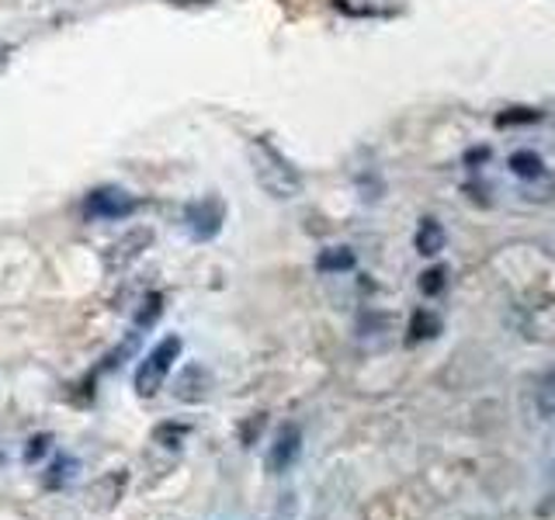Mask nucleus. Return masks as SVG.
<instances>
[{"mask_svg": "<svg viewBox=\"0 0 555 520\" xmlns=\"http://www.w3.org/2000/svg\"><path fill=\"white\" fill-rule=\"evenodd\" d=\"M552 479H555V461H552Z\"/></svg>", "mask_w": 555, "mask_h": 520, "instance_id": "21", "label": "nucleus"}, {"mask_svg": "<svg viewBox=\"0 0 555 520\" xmlns=\"http://www.w3.org/2000/svg\"><path fill=\"white\" fill-rule=\"evenodd\" d=\"M302 455V427L299 424H285L278 430V438L271 444V455H268V468L271 472H285V468L295 465V458Z\"/></svg>", "mask_w": 555, "mask_h": 520, "instance_id": "6", "label": "nucleus"}, {"mask_svg": "<svg viewBox=\"0 0 555 520\" xmlns=\"http://www.w3.org/2000/svg\"><path fill=\"white\" fill-rule=\"evenodd\" d=\"M441 334V320L434 316L430 309H421V312H413V320H410V343H421V340H430V337H438Z\"/></svg>", "mask_w": 555, "mask_h": 520, "instance_id": "12", "label": "nucleus"}, {"mask_svg": "<svg viewBox=\"0 0 555 520\" xmlns=\"http://www.w3.org/2000/svg\"><path fill=\"white\" fill-rule=\"evenodd\" d=\"M153 243V230H146V225H139V230H129L126 236H118L108 253H104V268L108 271H126L132 260L143 257V250Z\"/></svg>", "mask_w": 555, "mask_h": 520, "instance_id": "4", "label": "nucleus"}, {"mask_svg": "<svg viewBox=\"0 0 555 520\" xmlns=\"http://www.w3.org/2000/svg\"><path fill=\"white\" fill-rule=\"evenodd\" d=\"M181 347H184L181 337L170 334V337H164L160 343H156L143 361H139V368H135V392L139 395L150 399V395L160 392V386L167 381V375L173 372V364H178V358H181Z\"/></svg>", "mask_w": 555, "mask_h": 520, "instance_id": "2", "label": "nucleus"}, {"mask_svg": "<svg viewBox=\"0 0 555 520\" xmlns=\"http://www.w3.org/2000/svg\"><path fill=\"white\" fill-rule=\"evenodd\" d=\"M295 514H299V503H295V496H285L282 503H278L271 520H295Z\"/></svg>", "mask_w": 555, "mask_h": 520, "instance_id": "18", "label": "nucleus"}, {"mask_svg": "<svg viewBox=\"0 0 555 520\" xmlns=\"http://www.w3.org/2000/svg\"><path fill=\"white\" fill-rule=\"evenodd\" d=\"M173 392H178V399H184V403H198V399L208 395V372L202 364H188L178 378V386H173Z\"/></svg>", "mask_w": 555, "mask_h": 520, "instance_id": "8", "label": "nucleus"}, {"mask_svg": "<svg viewBox=\"0 0 555 520\" xmlns=\"http://www.w3.org/2000/svg\"><path fill=\"white\" fill-rule=\"evenodd\" d=\"M188 433V427H160V433H156V441H170V447H178L181 444V438Z\"/></svg>", "mask_w": 555, "mask_h": 520, "instance_id": "20", "label": "nucleus"}, {"mask_svg": "<svg viewBox=\"0 0 555 520\" xmlns=\"http://www.w3.org/2000/svg\"><path fill=\"white\" fill-rule=\"evenodd\" d=\"M534 406L538 413L545 416H555V368L542 372V378H538V386H534Z\"/></svg>", "mask_w": 555, "mask_h": 520, "instance_id": "13", "label": "nucleus"}, {"mask_svg": "<svg viewBox=\"0 0 555 520\" xmlns=\"http://www.w3.org/2000/svg\"><path fill=\"white\" fill-rule=\"evenodd\" d=\"M517 115H500L496 121H500V126H514V121H538V118H542V115H538V112H531V108H514Z\"/></svg>", "mask_w": 555, "mask_h": 520, "instance_id": "19", "label": "nucleus"}, {"mask_svg": "<svg viewBox=\"0 0 555 520\" xmlns=\"http://www.w3.org/2000/svg\"><path fill=\"white\" fill-rule=\"evenodd\" d=\"M247 156H250L254 181L260 184L264 195H271L274 202H292L302 195V187H306L302 173L295 170L271 143H264V139H250Z\"/></svg>", "mask_w": 555, "mask_h": 520, "instance_id": "1", "label": "nucleus"}, {"mask_svg": "<svg viewBox=\"0 0 555 520\" xmlns=\"http://www.w3.org/2000/svg\"><path fill=\"white\" fill-rule=\"evenodd\" d=\"M160 312H164V295H156V291L146 295L143 306H139V312H135V329H150Z\"/></svg>", "mask_w": 555, "mask_h": 520, "instance_id": "15", "label": "nucleus"}, {"mask_svg": "<svg viewBox=\"0 0 555 520\" xmlns=\"http://www.w3.org/2000/svg\"><path fill=\"white\" fill-rule=\"evenodd\" d=\"M74 472H77V458L60 455L56 461H52V468H49L46 485H49V490H60V485H66L69 479H74Z\"/></svg>", "mask_w": 555, "mask_h": 520, "instance_id": "14", "label": "nucleus"}, {"mask_svg": "<svg viewBox=\"0 0 555 520\" xmlns=\"http://www.w3.org/2000/svg\"><path fill=\"white\" fill-rule=\"evenodd\" d=\"M358 257L351 247H326L317 253V271L320 274H344V271H354Z\"/></svg>", "mask_w": 555, "mask_h": 520, "instance_id": "10", "label": "nucleus"}, {"mask_svg": "<svg viewBox=\"0 0 555 520\" xmlns=\"http://www.w3.org/2000/svg\"><path fill=\"white\" fill-rule=\"evenodd\" d=\"M507 167H511L514 178H520V181H542L545 178V160L534 150H517V153H511Z\"/></svg>", "mask_w": 555, "mask_h": 520, "instance_id": "9", "label": "nucleus"}, {"mask_svg": "<svg viewBox=\"0 0 555 520\" xmlns=\"http://www.w3.org/2000/svg\"><path fill=\"white\" fill-rule=\"evenodd\" d=\"M421 295H427V299H434V295H441L444 291V285H448V271L444 268H430V271H424L421 274Z\"/></svg>", "mask_w": 555, "mask_h": 520, "instance_id": "16", "label": "nucleus"}, {"mask_svg": "<svg viewBox=\"0 0 555 520\" xmlns=\"http://www.w3.org/2000/svg\"><path fill=\"white\" fill-rule=\"evenodd\" d=\"M87 216H94L101 222H118L135 212V198L121 187H98L87 195Z\"/></svg>", "mask_w": 555, "mask_h": 520, "instance_id": "3", "label": "nucleus"}, {"mask_svg": "<svg viewBox=\"0 0 555 520\" xmlns=\"http://www.w3.org/2000/svg\"><path fill=\"white\" fill-rule=\"evenodd\" d=\"M334 8L347 17H389L396 8L382 0H334Z\"/></svg>", "mask_w": 555, "mask_h": 520, "instance_id": "11", "label": "nucleus"}, {"mask_svg": "<svg viewBox=\"0 0 555 520\" xmlns=\"http://www.w3.org/2000/svg\"><path fill=\"white\" fill-rule=\"evenodd\" d=\"M222 219H225V208L219 198H202L195 205H188V212H184V225L195 239H212L222 230Z\"/></svg>", "mask_w": 555, "mask_h": 520, "instance_id": "5", "label": "nucleus"}, {"mask_svg": "<svg viewBox=\"0 0 555 520\" xmlns=\"http://www.w3.org/2000/svg\"><path fill=\"white\" fill-rule=\"evenodd\" d=\"M444 243H448V233H444V225L427 216L421 219V225H416V236H413V247L421 257H438L444 250Z\"/></svg>", "mask_w": 555, "mask_h": 520, "instance_id": "7", "label": "nucleus"}, {"mask_svg": "<svg viewBox=\"0 0 555 520\" xmlns=\"http://www.w3.org/2000/svg\"><path fill=\"white\" fill-rule=\"evenodd\" d=\"M52 451V438L49 433H35V438L25 444V461H39V458H46Z\"/></svg>", "mask_w": 555, "mask_h": 520, "instance_id": "17", "label": "nucleus"}]
</instances>
